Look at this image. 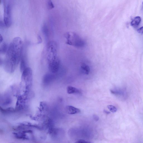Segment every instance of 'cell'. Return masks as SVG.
Returning a JSON list of instances; mask_svg holds the SVG:
<instances>
[{
    "mask_svg": "<svg viewBox=\"0 0 143 143\" xmlns=\"http://www.w3.org/2000/svg\"><path fill=\"white\" fill-rule=\"evenodd\" d=\"M20 68L22 72L27 67H26V61L24 55L22 54L21 60H20Z\"/></svg>",
    "mask_w": 143,
    "mask_h": 143,
    "instance_id": "obj_8",
    "label": "cell"
},
{
    "mask_svg": "<svg viewBox=\"0 0 143 143\" xmlns=\"http://www.w3.org/2000/svg\"><path fill=\"white\" fill-rule=\"evenodd\" d=\"M104 112H105V113H106L107 114H109L110 113V112H109L107 111V110H104Z\"/></svg>",
    "mask_w": 143,
    "mask_h": 143,
    "instance_id": "obj_21",
    "label": "cell"
},
{
    "mask_svg": "<svg viewBox=\"0 0 143 143\" xmlns=\"http://www.w3.org/2000/svg\"><path fill=\"white\" fill-rule=\"evenodd\" d=\"M47 6L49 9H52L54 7V6L52 0H47Z\"/></svg>",
    "mask_w": 143,
    "mask_h": 143,
    "instance_id": "obj_14",
    "label": "cell"
},
{
    "mask_svg": "<svg viewBox=\"0 0 143 143\" xmlns=\"http://www.w3.org/2000/svg\"><path fill=\"white\" fill-rule=\"evenodd\" d=\"M7 44L6 42L3 43L0 48V52L1 54H4L6 53L8 48Z\"/></svg>",
    "mask_w": 143,
    "mask_h": 143,
    "instance_id": "obj_13",
    "label": "cell"
},
{
    "mask_svg": "<svg viewBox=\"0 0 143 143\" xmlns=\"http://www.w3.org/2000/svg\"><path fill=\"white\" fill-rule=\"evenodd\" d=\"M42 31L46 38H48L49 35V30L46 24H44L42 26Z\"/></svg>",
    "mask_w": 143,
    "mask_h": 143,
    "instance_id": "obj_12",
    "label": "cell"
},
{
    "mask_svg": "<svg viewBox=\"0 0 143 143\" xmlns=\"http://www.w3.org/2000/svg\"><path fill=\"white\" fill-rule=\"evenodd\" d=\"M93 117L95 121H98L99 120V117L97 115H94Z\"/></svg>",
    "mask_w": 143,
    "mask_h": 143,
    "instance_id": "obj_19",
    "label": "cell"
},
{
    "mask_svg": "<svg viewBox=\"0 0 143 143\" xmlns=\"http://www.w3.org/2000/svg\"><path fill=\"white\" fill-rule=\"evenodd\" d=\"M137 31L139 33L143 34V26L141 27L137 30Z\"/></svg>",
    "mask_w": 143,
    "mask_h": 143,
    "instance_id": "obj_18",
    "label": "cell"
},
{
    "mask_svg": "<svg viewBox=\"0 0 143 143\" xmlns=\"http://www.w3.org/2000/svg\"><path fill=\"white\" fill-rule=\"evenodd\" d=\"M37 42L38 44H40L42 43V40L41 36L38 35L37 36Z\"/></svg>",
    "mask_w": 143,
    "mask_h": 143,
    "instance_id": "obj_16",
    "label": "cell"
},
{
    "mask_svg": "<svg viewBox=\"0 0 143 143\" xmlns=\"http://www.w3.org/2000/svg\"><path fill=\"white\" fill-rule=\"evenodd\" d=\"M3 40V37L2 36L0 35V43L2 42Z\"/></svg>",
    "mask_w": 143,
    "mask_h": 143,
    "instance_id": "obj_20",
    "label": "cell"
},
{
    "mask_svg": "<svg viewBox=\"0 0 143 143\" xmlns=\"http://www.w3.org/2000/svg\"><path fill=\"white\" fill-rule=\"evenodd\" d=\"M89 142H86L85 140L83 139H79V140L77 141L76 143H88Z\"/></svg>",
    "mask_w": 143,
    "mask_h": 143,
    "instance_id": "obj_17",
    "label": "cell"
},
{
    "mask_svg": "<svg viewBox=\"0 0 143 143\" xmlns=\"http://www.w3.org/2000/svg\"><path fill=\"white\" fill-rule=\"evenodd\" d=\"M142 4L143 5V3H142Z\"/></svg>",
    "mask_w": 143,
    "mask_h": 143,
    "instance_id": "obj_22",
    "label": "cell"
},
{
    "mask_svg": "<svg viewBox=\"0 0 143 143\" xmlns=\"http://www.w3.org/2000/svg\"><path fill=\"white\" fill-rule=\"evenodd\" d=\"M81 71L84 74H89L90 72V69L89 66L87 65L84 64L81 66Z\"/></svg>",
    "mask_w": 143,
    "mask_h": 143,
    "instance_id": "obj_11",
    "label": "cell"
},
{
    "mask_svg": "<svg viewBox=\"0 0 143 143\" xmlns=\"http://www.w3.org/2000/svg\"><path fill=\"white\" fill-rule=\"evenodd\" d=\"M66 43L67 45L77 48L84 46L85 42L77 34L73 32H68L65 35Z\"/></svg>",
    "mask_w": 143,
    "mask_h": 143,
    "instance_id": "obj_3",
    "label": "cell"
},
{
    "mask_svg": "<svg viewBox=\"0 0 143 143\" xmlns=\"http://www.w3.org/2000/svg\"><path fill=\"white\" fill-rule=\"evenodd\" d=\"M23 50V42L19 37H15L10 43L6 54L3 67L6 72H14L20 62Z\"/></svg>",
    "mask_w": 143,
    "mask_h": 143,
    "instance_id": "obj_1",
    "label": "cell"
},
{
    "mask_svg": "<svg viewBox=\"0 0 143 143\" xmlns=\"http://www.w3.org/2000/svg\"><path fill=\"white\" fill-rule=\"evenodd\" d=\"M47 60L49 70L56 74L60 66V61L57 55V45L55 42H49L47 47Z\"/></svg>",
    "mask_w": 143,
    "mask_h": 143,
    "instance_id": "obj_2",
    "label": "cell"
},
{
    "mask_svg": "<svg viewBox=\"0 0 143 143\" xmlns=\"http://www.w3.org/2000/svg\"><path fill=\"white\" fill-rule=\"evenodd\" d=\"M11 10V6L8 5L5 9L4 21L5 26L6 27L11 26L12 23Z\"/></svg>",
    "mask_w": 143,
    "mask_h": 143,
    "instance_id": "obj_4",
    "label": "cell"
},
{
    "mask_svg": "<svg viewBox=\"0 0 143 143\" xmlns=\"http://www.w3.org/2000/svg\"><path fill=\"white\" fill-rule=\"evenodd\" d=\"M107 108L112 113H115L117 111V109L116 107L113 105H109L107 106Z\"/></svg>",
    "mask_w": 143,
    "mask_h": 143,
    "instance_id": "obj_15",
    "label": "cell"
},
{
    "mask_svg": "<svg viewBox=\"0 0 143 143\" xmlns=\"http://www.w3.org/2000/svg\"><path fill=\"white\" fill-rule=\"evenodd\" d=\"M48 73L45 75L43 78V81L44 83H47L50 82L55 77L54 73Z\"/></svg>",
    "mask_w": 143,
    "mask_h": 143,
    "instance_id": "obj_7",
    "label": "cell"
},
{
    "mask_svg": "<svg viewBox=\"0 0 143 143\" xmlns=\"http://www.w3.org/2000/svg\"><path fill=\"white\" fill-rule=\"evenodd\" d=\"M111 93L114 95L120 96L125 98L126 95V92L125 90L117 89L110 90Z\"/></svg>",
    "mask_w": 143,
    "mask_h": 143,
    "instance_id": "obj_6",
    "label": "cell"
},
{
    "mask_svg": "<svg viewBox=\"0 0 143 143\" xmlns=\"http://www.w3.org/2000/svg\"><path fill=\"white\" fill-rule=\"evenodd\" d=\"M141 21V18L140 17H136L131 22V25L134 28H137L139 26Z\"/></svg>",
    "mask_w": 143,
    "mask_h": 143,
    "instance_id": "obj_9",
    "label": "cell"
},
{
    "mask_svg": "<svg viewBox=\"0 0 143 143\" xmlns=\"http://www.w3.org/2000/svg\"><path fill=\"white\" fill-rule=\"evenodd\" d=\"M67 91L68 93L69 94L80 93H81V91L79 89L71 86L68 87L67 88Z\"/></svg>",
    "mask_w": 143,
    "mask_h": 143,
    "instance_id": "obj_10",
    "label": "cell"
},
{
    "mask_svg": "<svg viewBox=\"0 0 143 143\" xmlns=\"http://www.w3.org/2000/svg\"><path fill=\"white\" fill-rule=\"evenodd\" d=\"M66 112L69 114H74L81 112L79 109L71 106H67L66 107Z\"/></svg>",
    "mask_w": 143,
    "mask_h": 143,
    "instance_id": "obj_5",
    "label": "cell"
}]
</instances>
